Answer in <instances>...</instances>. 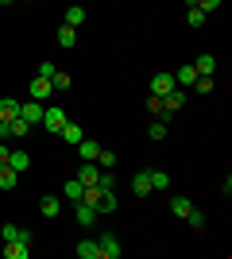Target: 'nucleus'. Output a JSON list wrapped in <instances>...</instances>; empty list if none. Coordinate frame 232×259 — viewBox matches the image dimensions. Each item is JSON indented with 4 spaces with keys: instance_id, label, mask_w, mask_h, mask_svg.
<instances>
[{
    "instance_id": "obj_13",
    "label": "nucleus",
    "mask_w": 232,
    "mask_h": 259,
    "mask_svg": "<svg viewBox=\"0 0 232 259\" xmlns=\"http://www.w3.org/2000/svg\"><path fill=\"white\" fill-rule=\"evenodd\" d=\"M8 166L16 174H23L27 166H31V155H27V151H8Z\"/></svg>"
},
{
    "instance_id": "obj_8",
    "label": "nucleus",
    "mask_w": 232,
    "mask_h": 259,
    "mask_svg": "<svg viewBox=\"0 0 232 259\" xmlns=\"http://www.w3.org/2000/svg\"><path fill=\"white\" fill-rule=\"evenodd\" d=\"M20 116L27 120V124H43V101H27V105H20Z\"/></svg>"
},
{
    "instance_id": "obj_25",
    "label": "nucleus",
    "mask_w": 232,
    "mask_h": 259,
    "mask_svg": "<svg viewBox=\"0 0 232 259\" xmlns=\"http://www.w3.org/2000/svg\"><path fill=\"white\" fill-rule=\"evenodd\" d=\"M81 190H85V186L77 182V178H70V182L62 186V197H70V201H81Z\"/></svg>"
},
{
    "instance_id": "obj_4",
    "label": "nucleus",
    "mask_w": 232,
    "mask_h": 259,
    "mask_svg": "<svg viewBox=\"0 0 232 259\" xmlns=\"http://www.w3.org/2000/svg\"><path fill=\"white\" fill-rule=\"evenodd\" d=\"M74 178H77L81 186H97V178H101V166H97V162H81Z\"/></svg>"
},
{
    "instance_id": "obj_24",
    "label": "nucleus",
    "mask_w": 232,
    "mask_h": 259,
    "mask_svg": "<svg viewBox=\"0 0 232 259\" xmlns=\"http://www.w3.org/2000/svg\"><path fill=\"white\" fill-rule=\"evenodd\" d=\"M194 70H198V74H209V77H213V70H217V58H213V54H201L198 62H194Z\"/></svg>"
},
{
    "instance_id": "obj_3",
    "label": "nucleus",
    "mask_w": 232,
    "mask_h": 259,
    "mask_svg": "<svg viewBox=\"0 0 232 259\" xmlns=\"http://www.w3.org/2000/svg\"><path fill=\"white\" fill-rule=\"evenodd\" d=\"M97 248H101V259H120V240H116V236H112V232H105V236H101L97 240Z\"/></svg>"
},
{
    "instance_id": "obj_20",
    "label": "nucleus",
    "mask_w": 232,
    "mask_h": 259,
    "mask_svg": "<svg viewBox=\"0 0 232 259\" xmlns=\"http://www.w3.org/2000/svg\"><path fill=\"white\" fill-rule=\"evenodd\" d=\"M77 255H81V259H101L97 240H81V244H77Z\"/></svg>"
},
{
    "instance_id": "obj_29",
    "label": "nucleus",
    "mask_w": 232,
    "mask_h": 259,
    "mask_svg": "<svg viewBox=\"0 0 232 259\" xmlns=\"http://www.w3.org/2000/svg\"><path fill=\"white\" fill-rule=\"evenodd\" d=\"M51 85H55V93H66V89H70V74H58V70H55Z\"/></svg>"
},
{
    "instance_id": "obj_14",
    "label": "nucleus",
    "mask_w": 232,
    "mask_h": 259,
    "mask_svg": "<svg viewBox=\"0 0 232 259\" xmlns=\"http://www.w3.org/2000/svg\"><path fill=\"white\" fill-rule=\"evenodd\" d=\"M97 151H101V143H93V140L77 143V159H81V162H93V159H97Z\"/></svg>"
},
{
    "instance_id": "obj_32",
    "label": "nucleus",
    "mask_w": 232,
    "mask_h": 259,
    "mask_svg": "<svg viewBox=\"0 0 232 259\" xmlns=\"http://www.w3.org/2000/svg\"><path fill=\"white\" fill-rule=\"evenodd\" d=\"M182 221H186V225H194V228H201V225H205V217H201L198 209H190V213L182 217Z\"/></svg>"
},
{
    "instance_id": "obj_33",
    "label": "nucleus",
    "mask_w": 232,
    "mask_h": 259,
    "mask_svg": "<svg viewBox=\"0 0 232 259\" xmlns=\"http://www.w3.org/2000/svg\"><path fill=\"white\" fill-rule=\"evenodd\" d=\"M194 4H198L201 12H217V8H221V4H224V0H194Z\"/></svg>"
},
{
    "instance_id": "obj_11",
    "label": "nucleus",
    "mask_w": 232,
    "mask_h": 259,
    "mask_svg": "<svg viewBox=\"0 0 232 259\" xmlns=\"http://www.w3.org/2000/svg\"><path fill=\"white\" fill-rule=\"evenodd\" d=\"M58 136H62V140L70 143V147H77V143L85 140V132L77 128V124H70V120H66V124H62V132H58Z\"/></svg>"
},
{
    "instance_id": "obj_22",
    "label": "nucleus",
    "mask_w": 232,
    "mask_h": 259,
    "mask_svg": "<svg viewBox=\"0 0 232 259\" xmlns=\"http://www.w3.org/2000/svg\"><path fill=\"white\" fill-rule=\"evenodd\" d=\"M39 209H43V217H58V209H62V201H58L55 194H47L43 201H39Z\"/></svg>"
},
{
    "instance_id": "obj_7",
    "label": "nucleus",
    "mask_w": 232,
    "mask_h": 259,
    "mask_svg": "<svg viewBox=\"0 0 232 259\" xmlns=\"http://www.w3.org/2000/svg\"><path fill=\"white\" fill-rule=\"evenodd\" d=\"M31 255V244L23 240H4V259H27Z\"/></svg>"
},
{
    "instance_id": "obj_2",
    "label": "nucleus",
    "mask_w": 232,
    "mask_h": 259,
    "mask_svg": "<svg viewBox=\"0 0 232 259\" xmlns=\"http://www.w3.org/2000/svg\"><path fill=\"white\" fill-rule=\"evenodd\" d=\"M66 112L62 108H55V105H43V128H51V132H62V124H66Z\"/></svg>"
},
{
    "instance_id": "obj_18",
    "label": "nucleus",
    "mask_w": 232,
    "mask_h": 259,
    "mask_svg": "<svg viewBox=\"0 0 232 259\" xmlns=\"http://www.w3.org/2000/svg\"><path fill=\"white\" fill-rule=\"evenodd\" d=\"M16 182H20V174L4 162V166H0V190H16Z\"/></svg>"
},
{
    "instance_id": "obj_19",
    "label": "nucleus",
    "mask_w": 232,
    "mask_h": 259,
    "mask_svg": "<svg viewBox=\"0 0 232 259\" xmlns=\"http://www.w3.org/2000/svg\"><path fill=\"white\" fill-rule=\"evenodd\" d=\"M16 116H20V101L4 97V101H0V120H16Z\"/></svg>"
},
{
    "instance_id": "obj_38",
    "label": "nucleus",
    "mask_w": 232,
    "mask_h": 259,
    "mask_svg": "<svg viewBox=\"0 0 232 259\" xmlns=\"http://www.w3.org/2000/svg\"><path fill=\"white\" fill-rule=\"evenodd\" d=\"M0 4H12V0H0Z\"/></svg>"
},
{
    "instance_id": "obj_26",
    "label": "nucleus",
    "mask_w": 232,
    "mask_h": 259,
    "mask_svg": "<svg viewBox=\"0 0 232 259\" xmlns=\"http://www.w3.org/2000/svg\"><path fill=\"white\" fill-rule=\"evenodd\" d=\"M170 209H174L178 217H186L190 209H194V201H190V197H182V194H174V197H170Z\"/></svg>"
},
{
    "instance_id": "obj_37",
    "label": "nucleus",
    "mask_w": 232,
    "mask_h": 259,
    "mask_svg": "<svg viewBox=\"0 0 232 259\" xmlns=\"http://www.w3.org/2000/svg\"><path fill=\"white\" fill-rule=\"evenodd\" d=\"M8 162V143H0V166Z\"/></svg>"
},
{
    "instance_id": "obj_9",
    "label": "nucleus",
    "mask_w": 232,
    "mask_h": 259,
    "mask_svg": "<svg viewBox=\"0 0 232 259\" xmlns=\"http://www.w3.org/2000/svg\"><path fill=\"white\" fill-rule=\"evenodd\" d=\"M74 205H77V209H74V213H77V225H93V221L101 217L97 209L89 205V201H74Z\"/></svg>"
},
{
    "instance_id": "obj_35",
    "label": "nucleus",
    "mask_w": 232,
    "mask_h": 259,
    "mask_svg": "<svg viewBox=\"0 0 232 259\" xmlns=\"http://www.w3.org/2000/svg\"><path fill=\"white\" fill-rule=\"evenodd\" d=\"M147 112H155V116H159V112H163V97H147Z\"/></svg>"
},
{
    "instance_id": "obj_31",
    "label": "nucleus",
    "mask_w": 232,
    "mask_h": 259,
    "mask_svg": "<svg viewBox=\"0 0 232 259\" xmlns=\"http://www.w3.org/2000/svg\"><path fill=\"white\" fill-rule=\"evenodd\" d=\"M97 186H101V190H116V178H112V170H101Z\"/></svg>"
},
{
    "instance_id": "obj_16",
    "label": "nucleus",
    "mask_w": 232,
    "mask_h": 259,
    "mask_svg": "<svg viewBox=\"0 0 232 259\" xmlns=\"http://www.w3.org/2000/svg\"><path fill=\"white\" fill-rule=\"evenodd\" d=\"M174 81H178L182 89L194 85V81H198V70H194V66H178V70H174Z\"/></svg>"
},
{
    "instance_id": "obj_21",
    "label": "nucleus",
    "mask_w": 232,
    "mask_h": 259,
    "mask_svg": "<svg viewBox=\"0 0 232 259\" xmlns=\"http://www.w3.org/2000/svg\"><path fill=\"white\" fill-rule=\"evenodd\" d=\"M66 23L70 27H81V23H85V8H81V4H70L66 8Z\"/></svg>"
},
{
    "instance_id": "obj_17",
    "label": "nucleus",
    "mask_w": 232,
    "mask_h": 259,
    "mask_svg": "<svg viewBox=\"0 0 232 259\" xmlns=\"http://www.w3.org/2000/svg\"><path fill=\"white\" fill-rule=\"evenodd\" d=\"M77 43V27H70V23H62V27H58V47H74Z\"/></svg>"
},
{
    "instance_id": "obj_1",
    "label": "nucleus",
    "mask_w": 232,
    "mask_h": 259,
    "mask_svg": "<svg viewBox=\"0 0 232 259\" xmlns=\"http://www.w3.org/2000/svg\"><path fill=\"white\" fill-rule=\"evenodd\" d=\"M182 105H186V89L174 85L170 93H163V112H159V120H163V124H170V116H174Z\"/></svg>"
},
{
    "instance_id": "obj_6",
    "label": "nucleus",
    "mask_w": 232,
    "mask_h": 259,
    "mask_svg": "<svg viewBox=\"0 0 232 259\" xmlns=\"http://www.w3.org/2000/svg\"><path fill=\"white\" fill-rule=\"evenodd\" d=\"M174 85H178V81H174V74H166V70H163V74H155V77H151V93H155V97L170 93Z\"/></svg>"
},
{
    "instance_id": "obj_12",
    "label": "nucleus",
    "mask_w": 232,
    "mask_h": 259,
    "mask_svg": "<svg viewBox=\"0 0 232 259\" xmlns=\"http://www.w3.org/2000/svg\"><path fill=\"white\" fill-rule=\"evenodd\" d=\"M93 209H97V213H112V209H116V194H112V190H101Z\"/></svg>"
},
{
    "instance_id": "obj_34",
    "label": "nucleus",
    "mask_w": 232,
    "mask_h": 259,
    "mask_svg": "<svg viewBox=\"0 0 232 259\" xmlns=\"http://www.w3.org/2000/svg\"><path fill=\"white\" fill-rule=\"evenodd\" d=\"M147 136H151V140H166V124H163V120H159V124H151V132H147Z\"/></svg>"
},
{
    "instance_id": "obj_36",
    "label": "nucleus",
    "mask_w": 232,
    "mask_h": 259,
    "mask_svg": "<svg viewBox=\"0 0 232 259\" xmlns=\"http://www.w3.org/2000/svg\"><path fill=\"white\" fill-rule=\"evenodd\" d=\"M55 70H58L55 62H39V77H55Z\"/></svg>"
},
{
    "instance_id": "obj_10",
    "label": "nucleus",
    "mask_w": 232,
    "mask_h": 259,
    "mask_svg": "<svg viewBox=\"0 0 232 259\" xmlns=\"http://www.w3.org/2000/svg\"><path fill=\"white\" fill-rule=\"evenodd\" d=\"M0 240H23V244H31V232L20 228V225H4L0 228Z\"/></svg>"
},
{
    "instance_id": "obj_30",
    "label": "nucleus",
    "mask_w": 232,
    "mask_h": 259,
    "mask_svg": "<svg viewBox=\"0 0 232 259\" xmlns=\"http://www.w3.org/2000/svg\"><path fill=\"white\" fill-rule=\"evenodd\" d=\"M93 162L105 166V170H112V166H116V155H112V151H97V159H93Z\"/></svg>"
},
{
    "instance_id": "obj_28",
    "label": "nucleus",
    "mask_w": 232,
    "mask_h": 259,
    "mask_svg": "<svg viewBox=\"0 0 232 259\" xmlns=\"http://www.w3.org/2000/svg\"><path fill=\"white\" fill-rule=\"evenodd\" d=\"M8 128H12V140H20V136H27V132H31V124H27L23 116H16V120H8Z\"/></svg>"
},
{
    "instance_id": "obj_5",
    "label": "nucleus",
    "mask_w": 232,
    "mask_h": 259,
    "mask_svg": "<svg viewBox=\"0 0 232 259\" xmlns=\"http://www.w3.org/2000/svg\"><path fill=\"white\" fill-rule=\"evenodd\" d=\"M27 93H31V101H47L55 93V85H51V77H35L31 85H27Z\"/></svg>"
},
{
    "instance_id": "obj_23",
    "label": "nucleus",
    "mask_w": 232,
    "mask_h": 259,
    "mask_svg": "<svg viewBox=\"0 0 232 259\" xmlns=\"http://www.w3.org/2000/svg\"><path fill=\"white\" fill-rule=\"evenodd\" d=\"M186 20H190V27H205V20H209V12H201L198 4H190V12H186Z\"/></svg>"
},
{
    "instance_id": "obj_15",
    "label": "nucleus",
    "mask_w": 232,
    "mask_h": 259,
    "mask_svg": "<svg viewBox=\"0 0 232 259\" xmlns=\"http://www.w3.org/2000/svg\"><path fill=\"white\" fill-rule=\"evenodd\" d=\"M132 194L135 197H147V194H151V178H147V170H140L132 178Z\"/></svg>"
},
{
    "instance_id": "obj_27",
    "label": "nucleus",
    "mask_w": 232,
    "mask_h": 259,
    "mask_svg": "<svg viewBox=\"0 0 232 259\" xmlns=\"http://www.w3.org/2000/svg\"><path fill=\"white\" fill-rule=\"evenodd\" d=\"M147 178H151V190H166L170 186V174L166 170H147Z\"/></svg>"
}]
</instances>
